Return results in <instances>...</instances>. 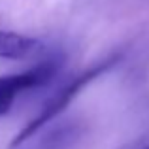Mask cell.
I'll return each mask as SVG.
<instances>
[{
	"mask_svg": "<svg viewBox=\"0 0 149 149\" xmlns=\"http://www.w3.org/2000/svg\"><path fill=\"white\" fill-rule=\"evenodd\" d=\"M58 70L57 61H45L25 72H15L8 76H0V117L11 109L13 102L25 91L40 89L47 85Z\"/></svg>",
	"mask_w": 149,
	"mask_h": 149,
	"instance_id": "2",
	"label": "cell"
},
{
	"mask_svg": "<svg viewBox=\"0 0 149 149\" xmlns=\"http://www.w3.org/2000/svg\"><path fill=\"white\" fill-rule=\"evenodd\" d=\"M117 61H119V57H109V58H106V61L98 62V64L87 68L85 72H81L79 76L72 77V79H70L64 87H61L47 102H45L44 108L40 109V113H38L34 119H30L29 123H26L25 127H23L21 130L15 134V138L10 142V149L21 147L23 143H26L29 140H32L34 136L42 130V128L47 127L55 117L61 115V113L74 102V98H76V96L79 95V93L83 91V89L87 87L91 81H95L96 77H100L104 72H108V70L111 68Z\"/></svg>",
	"mask_w": 149,
	"mask_h": 149,
	"instance_id": "1",
	"label": "cell"
},
{
	"mask_svg": "<svg viewBox=\"0 0 149 149\" xmlns=\"http://www.w3.org/2000/svg\"><path fill=\"white\" fill-rule=\"evenodd\" d=\"M143 149H149V146H146V147H143Z\"/></svg>",
	"mask_w": 149,
	"mask_h": 149,
	"instance_id": "4",
	"label": "cell"
},
{
	"mask_svg": "<svg viewBox=\"0 0 149 149\" xmlns=\"http://www.w3.org/2000/svg\"><path fill=\"white\" fill-rule=\"evenodd\" d=\"M42 51H44V44L38 38L11 32V30H0V58L23 61V58L36 57Z\"/></svg>",
	"mask_w": 149,
	"mask_h": 149,
	"instance_id": "3",
	"label": "cell"
}]
</instances>
